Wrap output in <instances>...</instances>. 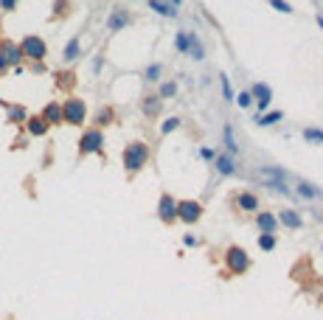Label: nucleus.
I'll return each mask as SVG.
<instances>
[{"label": "nucleus", "instance_id": "obj_1", "mask_svg": "<svg viewBox=\"0 0 323 320\" xmlns=\"http://www.w3.org/2000/svg\"><path fill=\"white\" fill-rule=\"evenodd\" d=\"M149 157H152V149H149V143H143V140H130V143L124 146L121 163H124V172H127L130 180L149 163Z\"/></svg>", "mask_w": 323, "mask_h": 320}, {"label": "nucleus", "instance_id": "obj_2", "mask_svg": "<svg viewBox=\"0 0 323 320\" xmlns=\"http://www.w3.org/2000/svg\"><path fill=\"white\" fill-rule=\"evenodd\" d=\"M250 267H253V261H250V253H247L245 247L231 244V247L225 250V275L239 278V275H245Z\"/></svg>", "mask_w": 323, "mask_h": 320}, {"label": "nucleus", "instance_id": "obj_3", "mask_svg": "<svg viewBox=\"0 0 323 320\" xmlns=\"http://www.w3.org/2000/svg\"><path fill=\"white\" fill-rule=\"evenodd\" d=\"M88 155L104 157V132L96 130V127L85 130L82 138H79V157H88Z\"/></svg>", "mask_w": 323, "mask_h": 320}, {"label": "nucleus", "instance_id": "obj_4", "mask_svg": "<svg viewBox=\"0 0 323 320\" xmlns=\"http://www.w3.org/2000/svg\"><path fill=\"white\" fill-rule=\"evenodd\" d=\"M88 121V104L85 98H76L70 95L68 101L62 104V124H70V127H82Z\"/></svg>", "mask_w": 323, "mask_h": 320}, {"label": "nucleus", "instance_id": "obj_5", "mask_svg": "<svg viewBox=\"0 0 323 320\" xmlns=\"http://www.w3.org/2000/svg\"><path fill=\"white\" fill-rule=\"evenodd\" d=\"M205 214V208L202 202L197 199H177V222H183V225H197Z\"/></svg>", "mask_w": 323, "mask_h": 320}, {"label": "nucleus", "instance_id": "obj_6", "mask_svg": "<svg viewBox=\"0 0 323 320\" xmlns=\"http://www.w3.org/2000/svg\"><path fill=\"white\" fill-rule=\"evenodd\" d=\"M20 53H23V59H31V62H43L48 56V45H45L43 37L37 34H28L23 43H20Z\"/></svg>", "mask_w": 323, "mask_h": 320}, {"label": "nucleus", "instance_id": "obj_7", "mask_svg": "<svg viewBox=\"0 0 323 320\" xmlns=\"http://www.w3.org/2000/svg\"><path fill=\"white\" fill-rule=\"evenodd\" d=\"M157 219H160L166 228H172L177 222V199L172 197L169 191H163L160 199H157Z\"/></svg>", "mask_w": 323, "mask_h": 320}, {"label": "nucleus", "instance_id": "obj_8", "mask_svg": "<svg viewBox=\"0 0 323 320\" xmlns=\"http://www.w3.org/2000/svg\"><path fill=\"white\" fill-rule=\"evenodd\" d=\"M132 23V14L124 6H113V11H110V17H107V31L110 34H115V31H124V28Z\"/></svg>", "mask_w": 323, "mask_h": 320}, {"label": "nucleus", "instance_id": "obj_9", "mask_svg": "<svg viewBox=\"0 0 323 320\" xmlns=\"http://www.w3.org/2000/svg\"><path fill=\"white\" fill-rule=\"evenodd\" d=\"M250 95H253V104L259 107V115H262L273 101V87L267 85V82H256V85L250 87Z\"/></svg>", "mask_w": 323, "mask_h": 320}, {"label": "nucleus", "instance_id": "obj_10", "mask_svg": "<svg viewBox=\"0 0 323 320\" xmlns=\"http://www.w3.org/2000/svg\"><path fill=\"white\" fill-rule=\"evenodd\" d=\"M233 208L242 211V214H256L262 208V202H259L253 191H239V194H233Z\"/></svg>", "mask_w": 323, "mask_h": 320}, {"label": "nucleus", "instance_id": "obj_11", "mask_svg": "<svg viewBox=\"0 0 323 320\" xmlns=\"http://www.w3.org/2000/svg\"><path fill=\"white\" fill-rule=\"evenodd\" d=\"M276 219H278V225H284L287 230H301V228H304V217L298 214L295 208H281L278 214H276Z\"/></svg>", "mask_w": 323, "mask_h": 320}, {"label": "nucleus", "instance_id": "obj_12", "mask_svg": "<svg viewBox=\"0 0 323 320\" xmlns=\"http://www.w3.org/2000/svg\"><path fill=\"white\" fill-rule=\"evenodd\" d=\"M214 169H217L219 177H233V174H239L236 160L228 155V152H217V155H214Z\"/></svg>", "mask_w": 323, "mask_h": 320}, {"label": "nucleus", "instance_id": "obj_13", "mask_svg": "<svg viewBox=\"0 0 323 320\" xmlns=\"http://www.w3.org/2000/svg\"><path fill=\"white\" fill-rule=\"evenodd\" d=\"M0 56L6 59V65H9V68H17L20 62H23V53H20V43L3 40V43H0Z\"/></svg>", "mask_w": 323, "mask_h": 320}, {"label": "nucleus", "instance_id": "obj_14", "mask_svg": "<svg viewBox=\"0 0 323 320\" xmlns=\"http://www.w3.org/2000/svg\"><path fill=\"white\" fill-rule=\"evenodd\" d=\"M256 228L262 233H276L278 230V219H276L273 211H256Z\"/></svg>", "mask_w": 323, "mask_h": 320}, {"label": "nucleus", "instance_id": "obj_15", "mask_svg": "<svg viewBox=\"0 0 323 320\" xmlns=\"http://www.w3.org/2000/svg\"><path fill=\"white\" fill-rule=\"evenodd\" d=\"M26 130H28V135H31V138H45L51 127L43 121V115H28V118H26Z\"/></svg>", "mask_w": 323, "mask_h": 320}, {"label": "nucleus", "instance_id": "obj_16", "mask_svg": "<svg viewBox=\"0 0 323 320\" xmlns=\"http://www.w3.org/2000/svg\"><path fill=\"white\" fill-rule=\"evenodd\" d=\"M40 115H43V121L48 124V127H56V124H62V104L59 101H48Z\"/></svg>", "mask_w": 323, "mask_h": 320}, {"label": "nucleus", "instance_id": "obj_17", "mask_svg": "<svg viewBox=\"0 0 323 320\" xmlns=\"http://www.w3.org/2000/svg\"><path fill=\"white\" fill-rule=\"evenodd\" d=\"M259 177L262 183H270V180H287V172L281 169V166H259Z\"/></svg>", "mask_w": 323, "mask_h": 320}, {"label": "nucleus", "instance_id": "obj_18", "mask_svg": "<svg viewBox=\"0 0 323 320\" xmlns=\"http://www.w3.org/2000/svg\"><path fill=\"white\" fill-rule=\"evenodd\" d=\"M0 104L6 107V113H9V121L11 124H26V118H28L26 107H20V104H9V101H0Z\"/></svg>", "mask_w": 323, "mask_h": 320}, {"label": "nucleus", "instance_id": "obj_19", "mask_svg": "<svg viewBox=\"0 0 323 320\" xmlns=\"http://www.w3.org/2000/svg\"><path fill=\"white\" fill-rule=\"evenodd\" d=\"M295 194L301 199H318L321 197V188H318V185H315V183H309V180H298V185H295Z\"/></svg>", "mask_w": 323, "mask_h": 320}, {"label": "nucleus", "instance_id": "obj_20", "mask_svg": "<svg viewBox=\"0 0 323 320\" xmlns=\"http://www.w3.org/2000/svg\"><path fill=\"white\" fill-rule=\"evenodd\" d=\"M222 143H225V149H228V155L231 157L239 155V143H236V138H233V127H231V124L222 127Z\"/></svg>", "mask_w": 323, "mask_h": 320}, {"label": "nucleus", "instance_id": "obj_21", "mask_svg": "<svg viewBox=\"0 0 323 320\" xmlns=\"http://www.w3.org/2000/svg\"><path fill=\"white\" fill-rule=\"evenodd\" d=\"M79 53H82V37H73V40H68L65 51H62V62H73V59H79Z\"/></svg>", "mask_w": 323, "mask_h": 320}, {"label": "nucleus", "instance_id": "obj_22", "mask_svg": "<svg viewBox=\"0 0 323 320\" xmlns=\"http://www.w3.org/2000/svg\"><path fill=\"white\" fill-rule=\"evenodd\" d=\"M256 244H259V250L264 253H273L276 247H278V236L276 233H259V239H256Z\"/></svg>", "mask_w": 323, "mask_h": 320}, {"label": "nucleus", "instance_id": "obj_23", "mask_svg": "<svg viewBox=\"0 0 323 320\" xmlns=\"http://www.w3.org/2000/svg\"><path fill=\"white\" fill-rule=\"evenodd\" d=\"M113 121H115V110L113 107H101V110L96 113V121L93 124H96V130H101V127H110Z\"/></svg>", "mask_w": 323, "mask_h": 320}, {"label": "nucleus", "instance_id": "obj_24", "mask_svg": "<svg viewBox=\"0 0 323 320\" xmlns=\"http://www.w3.org/2000/svg\"><path fill=\"white\" fill-rule=\"evenodd\" d=\"M281 118H284V113H281V110H270V113H262V115H256L253 121L259 124V127H273V124H278Z\"/></svg>", "mask_w": 323, "mask_h": 320}, {"label": "nucleus", "instance_id": "obj_25", "mask_svg": "<svg viewBox=\"0 0 323 320\" xmlns=\"http://www.w3.org/2000/svg\"><path fill=\"white\" fill-rule=\"evenodd\" d=\"M149 9H155L160 17H177V9L169 6L166 0H149Z\"/></svg>", "mask_w": 323, "mask_h": 320}, {"label": "nucleus", "instance_id": "obj_26", "mask_svg": "<svg viewBox=\"0 0 323 320\" xmlns=\"http://www.w3.org/2000/svg\"><path fill=\"white\" fill-rule=\"evenodd\" d=\"M304 140L306 143H315V146H323V130H318V127H304Z\"/></svg>", "mask_w": 323, "mask_h": 320}, {"label": "nucleus", "instance_id": "obj_27", "mask_svg": "<svg viewBox=\"0 0 323 320\" xmlns=\"http://www.w3.org/2000/svg\"><path fill=\"white\" fill-rule=\"evenodd\" d=\"M143 113H146L149 118H157V115H160V98H157V95H146V98H143Z\"/></svg>", "mask_w": 323, "mask_h": 320}, {"label": "nucleus", "instance_id": "obj_28", "mask_svg": "<svg viewBox=\"0 0 323 320\" xmlns=\"http://www.w3.org/2000/svg\"><path fill=\"white\" fill-rule=\"evenodd\" d=\"M264 188H270L273 194H284V197H292V188L287 185V180H270V183H264Z\"/></svg>", "mask_w": 323, "mask_h": 320}, {"label": "nucleus", "instance_id": "obj_29", "mask_svg": "<svg viewBox=\"0 0 323 320\" xmlns=\"http://www.w3.org/2000/svg\"><path fill=\"white\" fill-rule=\"evenodd\" d=\"M177 95V82H163L160 90H157V98L160 101H166V98H175Z\"/></svg>", "mask_w": 323, "mask_h": 320}, {"label": "nucleus", "instance_id": "obj_30", "mask_svg": "<svg viewBox=\"0 0 323 320\" xmlns=\"http://www.w3.org/2000/svg\"><path fill=\"white\" fill-rule=\"evenodd\" d=\"M219 90H222V98H225V101H233V90H231V82H228V76L225 73H219Z\"/></svg>", "mask_w": 323, "mask_h": 320}, {"label": "nucleus", "instance_id": "obj_31", "mask_svg": "<svg viewBox=\"0 0 323 320\" xmlns=\"http://www.w3.org/2000/svg\"><path fill=\"white\" fill-rule=\"evenodd\" d=\"M233 101L242 110H247V107H253V95H250V90H239V95H233Z\"/></svg>", "mask_w": 323, "mask_h": 320}, {"label": "nucleus", "instance_id": "obj_32", "mask_svg": "<svg viewBox=\"0 0 323 320\" xmlns=\"http://www.w3.org/2000/svg\"><path fill=\"white\" fill-rule=\"evenodd\" d=\"M175 48H177V53H188V34L185 31H177L175 34Z\"/></svg>", "mask_w": 323, "mask_h": 320}, {"label": "nucleus", "instance_id": "obj_33", "mask_svg": "<svg viewBox=\"0 0 323 320\" xmlns=\"http://www.w3.org/2000/svg\"><path fill=\"white\" fill-rule=\"evenodd\" d=\"M180 130V118L177 115H172V118H166V121L160 124V135H169V132Z\"/></svg>", "mask_w": 323, "mask_h": 320}, {"label": "nucleus", "instance_id": "obj_34", "mask_svg": "<svg viewBox=\"0 0 323 320\" xmlns=\"http://www.w3.org/2000/svg\"><path fill=\"white\" fill-rule=\"evenodd\" d=\"M56 85H59V87H73V85H76V79H73L70 70H59V73H56Z\"/></svg>", "mask_w": 323, "mask_h": 320}, {"label": "nucleus", "instance_id": "obj_35", "mask_svg": "<svg viewBox=\"0 0 323 320\" xmlns=\"http://www.w3.org/2000/svg\"><path fill=\"white\" fill-rule=\"evenodd\" d=\"M160 73H163V65H149L146 70H143V79H146V82H157V79H160Z\"/></svg>", "mask_w": 323, "mask_h": 320}, {"label": "nucleus", "instance_id": "obj_36", "mask_svg": "<svg viewBox=\"0 0 323 320\" xmlns=\"http://www.w3.org/2000/svg\"><path fill=\"white\" fill-rule=\"evenodd\" d=\"M267 3H270L276 11H281V14H292V11H295L292 9V3H287V0H267Z\"/></svg>", "mask_w": 323, "mask_h": 320}, {"label": "nucleus", "instance_id": "obj_37", "mask_svg": "<svg viewBox=\"0 0 323 320\" xmlns=\"http://www.w3.org/2000/svg\"><path fill=\"white\" fill-rule=\"evenodd\" d=\"M68 0H53V17H65L68 14Z\"/></svg>", "mask_w": 323, "mask_h": 320}, {"label": "nucleus", "instance_id": "obj_38", "mask_svg": "<svg viewBox=\"0 0 323 320\" xmlns=\"http://www.w3.org/2000/svg\"><path fill=\"white\" fill-rule=\"evenodd\" d=\"M20 0H0V11H14Z\"/></svg>", "mask_w": 323, "mask_h": 320}, {"label": "nucleus", "instance_id": "obj_39", "mask_svg": "<svg viewBox=\"0 0 323 320\" xmlns=\"http://www.w3.org/2000/svg\"><path fill=\"white\" fill-rule=\"evenodd\" d=\"M183 244H185V247H197V244H200V239H197V236H191V233H183Z\"/></svg>", "mask_w": 323, "mask_h": 320}, {"label": "nucleus", "instance_id": "obj_40", "mask_svg": "<svg viewBox=\"0 0 323 320\" xmlns=\"http://www.w3.org/2000/svg\"><path fill=\"white\" fill-rule=\"evenodd\" d=\"M214 155H217V152H214L211 146H202V149H200V157H202V160H214Z\"/></svg>", "mask_w": 323, "mask_h": 320}, {"label": "nucleus", "instance_id": "obj_41", "mask_svg": "<svg viewBox=\"0 0 323 320\" xmlns=\"http://www.w3.org/2000/svg\"><path fill=\"white\" fill-rule=\"evenodd\" d=\"M101 62H104V59H101V53H98L96 59H93V73H98V70H101Z\"/></svg>", "mask_w": 323, "mask_h": 320}, {"label": "nucleus", "instance_id": "obj_42", "mask_svg": "<svg viewBox=\"0 0 323 320\" xmlns=\"http://www.w3.org/2000/svg\"><path fill=\"white\" fill-rule=\"evenodd\" d=\"M6 70H9V65H6V59H3V56H0V76H3V73H6Z\"/></svg>", "mask_w": 323, "mask_h": 320}, {"label": "nucleus", "instance_id": "obj_43", "mask_svg": "<svg viewBox=\"0 0 323 320\" xmlns=\"http://www.w3.org/2000/svg\"><path fill=\"white\" fill-rule=\"evenodd\" d=\"M169 6H175V9H180V6H183V0H166Z\"/></svg>", "mask_w": 323, "mask_h": 320}, {"label": "nucleus", "instance_id": "obj_44", "mask_svg": "<svg viewBox=\"0 0 323 320\" xmlns=\"http://www.w3.org/2000/svg\"><path fill=\"white\" fill-rule=\"evenodd\" d=\"M318 26H321V28H323V14H318Z\"/></svg>", "mask_w": 323, "mask_h": 320}, {"label": "nucleus", "instance_id": "obj_45", "mask_svg": "<svg viewBox=\"0 0 323 320\" xmlns=\"http://www.w3.org/2000/svg\"><path fill=\"white\" fill-rule=\"evenodd\" d=\"M321 250H323V244H321Z\"/></svg>", "mask_w": 323, "mask_h": 320}]
</instances>
